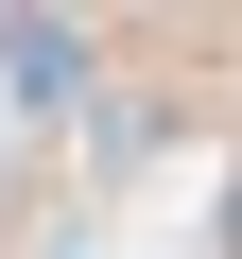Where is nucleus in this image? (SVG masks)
I'll list each match as a JSON object with an SVG mask.
<instances>
[{
	"instance_id": "obj_1",
	"label": "nucleus",
	"mask_w": 242,
	"mask_h": 259,
	"mask_svg": "<svg viewBox=\"0 0 242 259\" xmlns=\"http://www.w3.org/2000/svg\"><path fill=\"white\" fill-rule=\"evenodd\" d=\"M69 87H87V35H69V18H35V0H18V18H0V104L35 121V104H69Z\"/></svg>"
}]
</instances>
